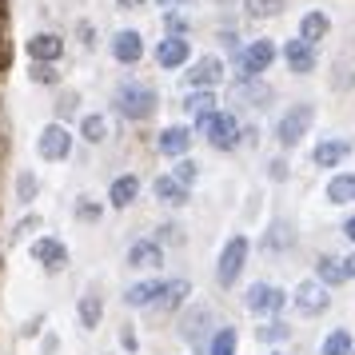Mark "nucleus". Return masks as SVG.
Listing matches in <instances>:
<instances>
[{"mask_svg":"<svg viewBox=\"0 0 355 355\" xmlns=\"http://www.w3.org/2000/svg\"><path fill=\"white\" fill-rule=\"evenodd\" d=\"M196 128L208 136L211 148H220V152H227V148L240 144V124H236V116L232 112H208L196 120Z\"/></svg>","mask_w":355,"mask_h":355,"instance_id":"1","label":"nucleus"},{"mask_svg":"<svg viewBox=\"0 0 355 355\" xmlns=\"http://www.w3.org/2000/svg\"><path fill=\"white\" fill-rule=\"evenodd\" d=\"M156 92L148 88V84H124L120 92H116V112L128 116V120H148V116L156 112Z\"/></svg>","mask_w":355,"mask_h":355,"instance_id":"2","label":"nucleus"},{"mask_svg":"<svg viewBox=\"0 0 355 355\" xmlns=\"http://www.w3.org/2000/svg\"><path fill=\"white\" fill-rule=\"evenodd\" d=\"M243 263H248V236H232V240L224 243V252H220L216 279H220L224 288H236V279H240Z\"/></svg>","mask_w":355,"mask_h":355,"instance_id":"3","label":"nucleus"},{"mask_svg":"<svg viewBox=\"0 0 355 355\" xmlns=\"http://www.w3.org/2000/svg\"><path fill=\"white\" fill-rule=\"evenodd\" d=\"M311 116H315L311 104H295V108H288V116H284L279 128H275V140H279L284 148H295L307 136V128H311Z\"/></svg>","mask_w":355,"mask_h":355,"instance_id":"4","label":"nucleus"},{"mask_svg":"<svg viewBox=\"0 0 355 355\" xmlns=\"http://www.w3.org/2000/svg\"><path fill=\"white\" fill-rule=\"evenodd\" d=\"M240 56V72H243V80H252V76H259V72H268L275 60V44L272 40H256V44H248V49L236 52Z\"/></svg>","mask_w":355,"mask_h":355,"instance_id":"5","label":"nucleus"},{"mask_svg":"<svg viewBox=\"0 0 355 355\" xmlns=\"http://www.w3.org/2000/svg\"><path fill=\"white\" fill-rule=\"evenodd\" d=\"M68 148H72V132L64 124H49V128L40 132V140H36V152L44 156V160H64Z\"/></svg>","mask_w":355,"mask_h":355,"instance_id":"6","label":"nucleus"},{"mask_svg":"<svg viewBox=\"0 0 355 355\" xmlns=\"http://www.w3.org/2000/svg\"><path fill=\"white\" fill-rule=\"evenodd\" d=\"M327 300H331V291L323 288L320 279H307V284H300V291H295V307H300L304 315H320L323 307H327Z\"/></svg>","mask_w":355,"mask_h":355,"instance_id":"7","label":"nucleus"},{"mask_svg":"<svg viewBox=\"0 0 355 355\" xmlns=\"http://www.w3.org/2000/svg\"><path fill=\"white\" fill-rule=\"evenodd\" d=\"M284 300H288V295L279 288H272V284H256V288L248 291V307L259 311V315H275V311L284 307Z\"/></svg>","mask_w":355,"mask_h":355,"instance_id":"8","label":"nucleus"},{"mask_svg":"<svg viewBox=\"0 0 355 355\" xmlns=\"http://www.w3.org/2000/svg\"><path fill=\"white\" fill-rule=\"evenodd\" d=\"M160 263H164V248L156 240H136L128 248V268H136V272H140V268L152 272V268H160Z\"/></svg>","mask_w":355,"mask_h":355,"instance_id":"9","label":"nucleus"},{"mask_svg":"<svg viewBox=\"0 0 355 355\" xmlns=\"http://www.w3.org/2000/svg\"><path fill=\"white\" fill-rule=\"evenodd\" d=\"M112 56L120 60V64H136V60L144 56V36L132 33V28L116 33V36H112Z\"/></svg>","mask_w":355,"mask_h":355,"instance_id":"10","label":"nucleus"},{"mask_svg":"<svg viewBox=\"0 0 355 355\" xmlns=\"http://www.w3.org/2000/svg\"><path fill=\"white\" fill-rule=\"evenodd\" d=\"M220 80H224L220 56H204V60H196V68L188 72V84H192V88H216Z\"/></svg>","mask_w":355,"mask_h":355,"instance_id":"11","label":"nucleus"},{"mask_svg":"<svg viewBox=\"0 0 355 355\" xmlns=\"http://www.w3.org/2000/svg\"><path fill=\"white\" fill-rule=\"evenodd\" d=\"M33 256L40 259V268H44V272H60V268L68 263V248L60 240H36L33 243Z\"/></svg>","mask_w":355,"mask_h":355,"instance_id":"12","label":"nucleus"},{"mask_svg":"<svg viewBox=\"0 0 355 355\" xmlns=\"http://www.w3.org/2000/svg\"><path fill=\"white\" fill-rule=\"evenodd\" d=\"M284 60H288L291 72H311L315 68V44H307V40H288L284 44Z\"/></svg>","mask_w":355,"mask_h":355,"instance_id":"13","label":"nucleus"},{"mask_svg":"<svg viewBox=\"0 0 355 355\" xmlns=\"http://www.w3.org/2000/svg\"><path fill=\"white\" fill-rule=\"evenodd\" d=\"M188 56H192V49H188V40H184V36H164V44L156 49L160 68H180Z\"/></svg>","mask_w":355,"mask_h":355,"instance_id":"14","label":"nucleus"},{"mask_svg":"<svg viewBox=\"0 0 355 355\" xmlns=\"http://www.w3.org/2000/svg\"><path fill=\"white\" fill-rule=\"evenodd\" d=\"M160 291H164V284H160V279H140V284H132V288L124 291V304H128V307H148V304H160Z\"/></svg>","mask_w":355,"mask_h":355,"instance_id":"15","label":"nucleus"},{"mask_svg":"<svg viewBox=\"0 0 355 355\" xmlns=\"http://www.w3.org/2000/svg\"><path fill=\"white\" fill-rule=\"evenodd\" d=\"M60 52H64V40H60V36H52V33H40V36H33V40H28V56H33L36 64L56 60Z\"/></svg>","mask_w":355,"mask_h":355,"instance_id":"16","label":"nucleus"},{"mask_svg":"<svg viewBox=\"0 0 355 355\" xmlns=\"http://www.w3.org/2000/svg\"><path fill=\"white\" fill-rule=\"evenodd\" d=\"M188 144H192V132L184 128V124H172V128L160 132V152L164 156H184Z\"/></svg>","mask_w":355,"mask_h":355,"instance_id":"17","label":"nucleus"},{"mask_svg":"<svg viewBox=\"0 0 355 355\" xmlns=\"http://www.w3.org/2000/svg\"><path fill=\"white\" fill-rule=\"evenodd\" d=\"M152 188H156V200H160V204H172V208L188 204V188H184L180 180H172V176H160Z\"/></svg>","mask_w":355,"mask_h":355,"instance_id":"18","label":"nucleus"},{"mask_svg":"<svg viewBox=\"0 0 355 355\" xmlns=\"http://www.w3.org/2000/svg\"><path fill=\"white\" fill-rule=\"evenodd\" d=\"M352 152V144L347 140H323L320 148H315V156L311 160L320 164V168H331V164H343V156Z\"/></svg>","mask_w":355,"mask_h":355,"instance_id":"19","label":"nucleus"},{"mask_svg":"<svg viewBox=\"0 0 355 355\" xmlns=\"http://www.w3.org/2000/svg\"><path fill=\"white\" fill-rule=\"evenodd\" d=\"M136 196H140V180H136V176H120V180L112 184L108 200H112V208H128Z\"/></svg>","mask_w":355,"mask_h":355,"instance_id":"20","label":"nucleus"},{"mask_svg":"<svg viewBox=\"0 0 355 355\" xmlns=\"http://www.w3.org/2000/svg\"><path fill=\"white\" fill-rule=\"evenodd\" d=\"M315 275H320L323 288H336V284H343V279H347V272H343V259H336V256H320Z\"/></svg>","mask_w":355,"mask_h":355,"instance_id":"21","label":"nucleus"},{"mask_svg":"<svg viewBox=\"0 0 355 355\" xmlns=\"http://www.w3.org/2000/svg\"><path fill=\"white\" fill-rule=\"evenodd\" d=\"M208 323H211V307H192V311H188V320L180 323V336L196 343V339H200V327L208 331Z\"/></svg>","mask_w":355,"mask_h":355,"instance_id":"22","label":"nucleus"},{"mask_svg":"<svg viewBox=\"0 0 355 355\" xmlns=\"http://www.w3.org/2000/svg\"><path fill=\"white\" fill-rule=\"evenodd\" d=\"M323 36H327V17H323V12H307V17L300 20V40L320 44Z\"/></svg>","mask_w":355,"mask_h":355,"instance_id":"23","label":"nucleus"},{"mask_svg":"<svg viewBox=\"0 0 355 355\" xmlns=\"http://www.w3.org/2000/svg\"><path fill=\"white\" fill-rule=\"evenodd\" d=\"M184 108H188L196 120H200V116H208V112H216V92H211V88H196L192 96L184 100Z\"/></svg>","mask_w":355,"mask_h":355,"instance_id":"24","label":"nucleus"},{"mask_svg":"<svg viewBox=\"0 0 355 355\" xmlns=\"http://www.w3.org/2000/svg\"><path fill=\"white\" fill-rule=\"evenodd\" d=\"M327 200H331V204H352L355 200V176H331Z\"/></svg>","mask_w":355,"mask_h":355,"instance_id":"25","label":"nucleus"},{"mask_svg":"<svg viewBox=\"0 0 355 355\" xmlns=\"http://www.w3.org/2000/svg\"><path fill=\"white\" fill-rule=\"evenodd\" d=\"M188 291H192V284H188V279H168V284H164V291H160V304L164 307H180L184 300H188Z\"/></svg>","mask_w":355,"mask_h":355,"instance_id":"26","label":"nucleus"},{"mask_svg":"<svg viewBox=\"0 0 355 355\" xmlns=\"http://www.w3.org/2000/svg\"><path fill=\"white\" fill-rule=\"evenodd\" d=\"M243 8H248L252 20H268V17H279L284 12V0H248Z\"/></svg>","mask_w":355,"mask_h":355,"instance_id":"27","label":"nucleus"},{"mask_svg":"<svg viewBox=\"0 0 355 355\" xmlns=\"http://www.w3.org/2000/svg\"><path fill=\"white\" fill-rule=\"evenodd\" d=\"M352 336H347V331H343V327H336V331H331V336L323 339V355H352Z\"/></svg>","mask_w":355,"mask_h":355,"instance_id":"28","label":"nucleus"},{"mask_svg":"<svg viewBox=\"0 0 355 355\" xmlns=\"http://www.w3.org/2000/svg\"><path fill=\"white\" fill-rule=\"evenodd\" d=\"M80 323L88 327V331L100 327V295H96V291H88V295L80 300Z\"/></svg>","mask_w":355,"mask_h":355,"instance_id":"29","label":"nucleus"},{"mask_svg":"<svg viewBox=\"0 0 355 355\" xmlns=\"http://www.w3.org/2000/svg\"><path fill=\"white\" fill-rule=\"evenodd\" d=\"M259 343H279V339H288L291 336V327L284 320H272V323H259Z\"/></svg>","mask_w":355,"mask_h":355,"instance_id":"30","label":"nucleus"},{"mask_svg":"<svg viewBox=\"0 0 355 355\" xmlns=\"http://www.w3.org/2000/svg\"><path fill=\"white\" fill-rule=\"evenodd\" d=\"M80 132H84V140H88V144H100V140L108 136V124H104V116H84Z\"/></svg>","mask_w":355,"mask_h":355,"instance_id":"31","label":"nucleus"},{"mask_svg":"<svg viewBox=\"0 0 355 355\" xmlns=\"http://www.w3.org/2000/svg\"><path fill=\"white\" fill-rule=\"evenodd\" d=\"M208 355H236V327H224V331H216L211 339V352Z\"/></svg>","mask_w":355,"mask_h":355,"instance_id":"32","label":"nucleus"},{"mask_svg":"<svg viewBox=\"0 0 355 355\" xmlns=\"http://www.w3.org/2000/svg\"><path fill=\"white\" fill-rule=\"evenodd\" d=\"M17 200H20V204H33V200H36V176L20 172V180H17Z\"/></svg>","mask_w":355,"mask_h":355,"instance_id":"33","label":"nucleus"},{"mask_svg":"<svg viewBox=\"0 0 355 355\" xmlns=\"http://www.w3.org/2000/svg\"><path fill=\"white\" fill-rule=\"evenodd\" d=\"M196 176H200V168H196V160H180V164H176V172H172V180H180L184 188H188V184H192Z\"/></svg>","mask_w":355,"mask_h":355,"instance_id":"34","label":"nucleus"},{"mask_svg":"<svg viewBox=\"0 0 355 355\" xmlns=\"http://www.w3.org/2000/svg\"><path fill=\"white\" fill-rule=\"evenodd\" d=\"M164 28H168V36H184L188 33V20L176 17V12H168V17H164Z\"/></svg>","mask_w":355,"mask_h":355,"instance_id":"35","label":"nucleus"},{"mask_svg":"<svg viewBox=\"0 0 355 355\" xmlns=\"http://www.w3.org/2000/svg\"><path fill=\"white\" fill-rule=\"evenodd\" d=\"M33 80H36V84H56V68L36 64V68H33Z\"/></svg>","mask_w":355,"mask_h":355,"instance_id":"36","label":"nucleus"},{"mask_svg":"<svg viewBox=\"0 0 355 355\" xmlns=\"http://www.w3.org/2000/svg\"><path fill=\"white\" fill-rule=\"evenodd\" d=\"M168 240H172V243H180V240H184V236L176 232V224H164V227H160V240H156V243H168Z\"/></svg>","mask_w":355,"mask_h":355,"instance_id":"37","label":"nucleus"},{"mask_svg":"<svg viewBox=\"0 0 355 355\" xmlns=\"http://www.w3.org/2000/svg\"><path fill=\"white\" fill-rule=\"evenodd\" d=\"M33 227H40V220H36V216H28V220H20V224H17V236H28Z\"/></svg>","mask_w":355,"mask_h":355,"instance_id":"38","label":"nucleus"},{"mask_svg":"<svg viewBox=\"0 0 355 355\" xmlns=\"http://www.w3.org/2000/svg\"><path fill=\"white\" fill-rule=\"evenodd\" d=\"M96 216H100L96 204H80V220H96Z\"/></svg>","mask_w":355,"mask_h":355,"instance_id":"39","label":"nucleus"},{"mask_svg":"<svg viewBox=\"0 0 355 355\" xmlns=\"http://www.w3.org/2000/svg\"><path fill=\"white\" fill-rule=\"evenodd\" d=\"M272 176H275V180H284V176H288V164L275 160V164H272Z\"/></svg>","mask_w":355,"mask_h":355,"instance_id":"40","label":"nucleus"},{"mask_svg":"<svg viewBox=\"0 0 355 355\" xmlns=\"http://www.w3.org/2000/svg\"><path fill=\"white\" fill-rule=\"evenodd\" d=\"M343 272H347V279H355V252L347 259H343Z\"/></svg>","mask_w":355,"mask_h":355,"instance_id":"41","label":"nucleus"},{"mask_svg":"<svg viewBox=\"0 0 355 355\" xmlns=\"http://www.w3.org/2000/svg\"><path fill=\"white\" fill-rule=\"evenodd\" d=\"M343 232H347V240H355V211L347 216V224H343Z\"/></svg>","mask_w":355,"mask_h":355,"instance_id":"42","label":"nucleus"},{"mask_svg":"<svg viewBox=\"0 0 355 355\" xmlns=\"http://www.w3.org/2000/svg\"><path fill=\"white\" fill-rule=\"evenodd\" d=\"M156 4H164L168 12H176V8H180V4H184V0H156Z\"/></svg>","mask_w":355,"mask_h":355,"instance_id":"43","label":"nucleus"},{"mask_svg":"<svg viewBox=\"0 0 355 355\" xmlns=\"http://www.w3.org/2000/svg\"><path fill=\"white\" fill-rule=\"evenodd\" d=\"M144 0H120V8H140Z\"/></svg>","mask_w":355,"mask_h":355,"instance_id":"44","label":"nucleus"},{"mask_svg":"<svg viewBox=\"0 0 355 355\" xmlns=\"http://www.w3.org/2000/svg\"><path fill=\"white\" fill-rule=\"evenodd\" d=\"M0 8H4V0H0Z\"/></svg>","mask_w":355,"mask_h":355,"instance_id":"45","label":"nucleus"},{"mask_svg":"<svg viewBox=\"0 0 355 355\" xmlns=\"http://www.w3.org/2000/svg\"><path fill=\"white\" fill-rule=\"evenodd\" d=\"M272 355H279V352H272Z\"/></svg>","mask_w":355,"mask_h":355,"instance_id":"46","label":"nucleus"},{"mask_svg":"<svg viewBox=\"0 0 355 355\" xmlns=\"http://www.w3.org/2000/svg\"><path fill=\"white\" fill-rule=\"evenodd\" d=\"M352 355H355V347H352Z\"/></svg>","mask_w":355,"mask_h":355,"instance_id":"47","label":"nucleus"}]
</instances>
